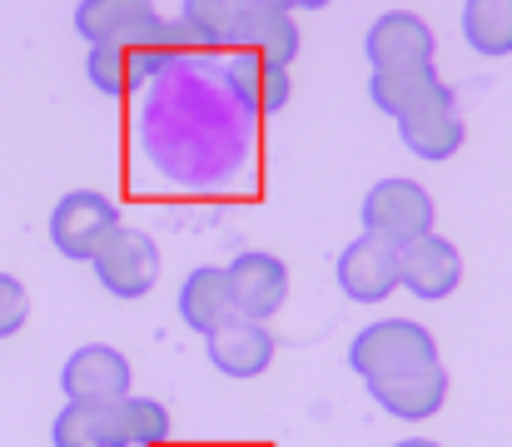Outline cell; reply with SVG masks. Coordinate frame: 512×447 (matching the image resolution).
I'll use <instances>...</instances> for the list:
<instances>
[{
	"label": "cell",
	"instance_id": "26",
	"mask_svg": "<svg viewBox=\"0 0 512 447\" xmlns=\"http://www.w3.org/2000/svg\"><path fill=\"white\" fill-rule=\"evenodd\" d=\"M249 5H274V10H294L289 0H249Z\"/></svg>",
	"mask_w": 512,
	"mask_h": 447
},
{
	"label": "cell",
	"instance_id": "22",
	"mask_svg": "<svg viewBox=\"0 0 512 447\" xmlns=\"http://www.w3.org/2000/svg\"><path fill=\"white\" fill-rule=\"evenodd\" d=\"M50 443L55 447H110V408H85V403H65L50 423Z\"/></svg>",
	"mask_w": 512,
	"mask_h": 447
},
{
	"label": "cell",
	"instance_id": "23",
	"mask_svg": "<svg viewBox=\"0 0 512 447\" xmlns=\"http://www.w3.org/2000/svg\"><path fill=\"white\" fill-rule=\"evenodd\" d=\"M25 318H30V294H25V284L10 279V274H0V338H15V333L25 328Z\"/></svg>",
	"mask_w": 512,
	"mask_h": 447
},
{
	"label": "cell",
	"instance_id": "19",
	"mask_svg": "<svg viewBox=\"0 0 512 447\" xmlns=\"http://www.w3.org/2000/svg\"><path fill=\"white\" fill-rule=\"evenodd\" d=\"M174 423H170V408L155 403V398H120L110 408V447H160L170 443Z\"/></svg>",
	"mask_w": 512,
	"mask_h": 447
},
{
	"label": "cell",
	"instance_id": "3",
	"mask_svg": "<svg viewBox=\"0 0 512 447\" xmlns=\"http://www.w3.org/2000/svg\"><path fill=\"white\" fill-rule=\"evenodd\" d=\"M115 229H120V209L105 194H95V189H70L50 209V244L70 264H90Z\"/></svg>",
	"mask_w": 512,
	"mask_h": 447
},
{
	"label": "cell",
	"instance_id": "6",
	"mask_svg": "<svg viewBox=\"0 0 512 447\" xmlns=\"http://www.w3.org/2000/svg\"><path fill=\"white\" fill-rule=\"evenodd\" d=\"M60 388L65 403H85V408H115L120 398H130V363L120 348L110 343H85L65 358L60 368Z\"/></svg>",
	"mask_w": 512,
	"mask_h": 447
},
{
	"label": "cell",
	"instance_id": "5",
	"mask_svg": "<svg viewBox=\"0 0 512 447\" xmlns=\"http://www.w3.org/2000/svg\"><path fill=\"white\" fill-rule=\"evenodd\" d=\"M224 289H229L234 318L269 323V318L284 308V298H289V264H284L279 254L244 249L239 259H229V269H224Z\"/></svg>",
	"mask_w": 512,
	"mask_h": 447
},
{
	"label": "cell",
	"instance_id": "15",
	"mask_svg": "<svg viewBox=\"0 0 512 447\" xmlns=\"http://www.w3.org/2000/svg\"><path fill=\"white\" fill-rule=\"evenodd\" d=\"M234 45L244 55H259V60H274V65H289L299 55V25H294V10H274V5H249L239 30H234Z\"/></svg>",
	"mask_w": 512,
	"mask_h": 447
},
{
	"label": "cell",
	"instance_id": "24",
	"mask_svg": "<svg viewBox=\"0 0 512 447\" xmlns=\"http://www.w3.org/2000/svg\"><path fill=\"white\" fill-rule=\"evenodd\" d=\"M289 5H294V10H324L329 0H289Z\"/></svg>",
	"mask_w": 512,
	"mask_h": 447
},
{
	"label": "cell",
	"instance_id": "4",
	"mask_svg": "<svg viewBox=\"0 0 512 447\" xmlns=\"http://www.w3.org/2000/svg\"><path fill=\"white\" fill-rule=\"evenodd\" d=\"M100 289L115 298H145L155 284H160V244L145 234V229H115L100 254L90 259Z\"/></svg>",
	"mask_w": 512,
	"mask_h": 447
},
{
	"label": "cell",
	"instance_id": "11",
	"mask_svg": "<svg viewBox=\"0 0 512 447\" xmlns=\"http://www.w3.org/2000/svg\"><path fill=\"white\" fill-rule=\"evenodd\" d=\"M334 279L353 303H383V298L398 289V249L373 239V234H358L334 264Z\"/></svg>",
	"mask_w": 512,
	"mask_h": 447
},
{
	"label": "cell",
	"instance_id": "20",
	"mask_svg": "<svg viewBox=\"0 0 512 447\" xmlns=\"http://www.w3.org/2000/svg\"><path fill=\"white\" fill-rule=\"evenodd\" d=\"M463 35L478 55H512V0H463Z\"/></svg>",
	"mask_w": 512,
	"mask_h": 447
},
{
	"label": "cell",
	"instance_id": "13",
	"mask_svg": "<svg viewBox=\"0 0 512 447\" xmlns=\"http://www.w3.org/2000/svg\"><path fill=\"white\" fill-rule=\"evenodd\" d=\"M204 353L224 378H259L274 363V338H269V323L229 318L204 338Z\"/></svg>",
	"mask_w": 512,
	"mask_h": 447
},
{
	"label": "cell",
	"instance_id": "9",
	"mask_svg": "<svg viewBox=\"0 0 512 447\" xmlns=\"http://www.w3.org/2000/svg\"><path fill=\"white\" fill-rule=\"evenodd\" d=\"M463 284V259L443 234H423L398 249V289H408L423 303H438Z\"/></svg>",
	"mask_w": 512,
	"mask_h": 447
},
{
	"label": "cell",
	"instance_id": "7",
	"mask_svg": "<svg viewBox=\"0 0 512 447\" xmlns=\"http://www.w3.org/2000/svg\"><path fill=\"white\" fill-rule=\"evenodd\" d=\"M368 393L373 403L398 418V423H423L433 413H443L448 403V373L443 363H418V368H398V373H383V378H368Z\"/></svg>",
	"mask_w": 512,
	"mask_h": 447
},
{
	"label": "cell",
	"instance_id": "12",
	"mask_svg": "<svg viewBox=\"0 0 512 447\" xmlns=\"http://www.w3.org/2000/svg\"><path fill=\"white\" fill-rule=\"evenodd\" d=\"M398 140L413 149L418 159H453L463 149V120H458V100L443 85L433 100H423L418 110L398 115Z\"/></svg>",
	"mask_w": 512,
	"mask_h": 447
},
{
	"label": "cell",
	"instance_id": "1",
	"mask_svg": "<svg viewBox=\"0 0 512 447\" xmlns=\"http://www.w3.org/2000/svg\"><path fill=\"white\" fill-rule=\"evenodd\" d=\"M433 219H438L433 194H428L418 179L388 174V179H378V184L363 194V234H373V239H383V244H393V249H403V244L433 234Z\"/></svg>",
	"mask_w": 512,
	"mask_h": 447
},
{
	"label": "cell",
	"instance_id": "14",
	"mask_svg": "<svg viewBox=\"0 0 512 447\" xmlns=\"http://www.w3.org/2000/svg\"><path fill=\"white\" fill-rule=\"evenodd\" d=\"M160 25V10L155 0H80L75 5V30L90 40V45H105V40H140Z\"/></svg>",
	"mask_w": 512,
	"mask_h": 447
},
{
	"label": "cell",
	"instance_id": "2",
	"mask_svg": "<svg viewBox=\"0 0 512 447\" xmlns=\"http://www.w3.org/2000/svg\"><path fill=\"white\" fill-rule=\"evenodd\" d=\"M438 358V343L423 323L413 318H378L368 323L353 343H348V368L368 383V378H383V373H398V368H418V363H433Z\"/></svg>",
	"mask_w": 512,
	"mask_h": 447
},
{
	"label": "cell",
	"instance_id": "10",
	"mask_svg": "<svg viewBox=\"0 0 512 447\" xmlns=\"http://www.w3.org/2000/svg\"><path fill=\"white\" fill-rule=\"evenodd\" d=\"M433 25L413 10H388L368 25L363 35V55L373 70H388V65H433Z\"/></svg>",
	"mask_w": 512,
	"mask_h": 447
},
{
	"label": "cell",
	"instance_id": "21",
	"mask_svg": "<svg viewBox=\"0 0 512 447\" xmlns=\"http://www.w3.org/2000/svg\"><path fill=\"white\" fill-rule=\"evenodd\" d=\"M244 10H249V0H184L179 25L199 45H234V30H239Z\"/></svg>",
	"mask_w": 512,
	"mask_h": 447
},
{
	"label": "cell",
	"instance_id": "25",
	"mask_svg": "<svg viewBox=\"0 0 512 447\" xmlns=\"http://www.w3.org/2000/svg\"><path fill=\"white\" fill-rule=\"evenodd\" d=\"M393 447H438V443H428V438H403V443H393Z\"/></svg>",
	"mask_w": 512,
	"mask_h": 447
},
{
	"label": "cell",
	"instance_id": "16",
	"mask_svg": "<svg viewBox=\"0 0 512 447\" xmlns=\"http://www.w3.org/2000/svg\"><path fill=\"white\" fill-rule=\"evenodd\" d=\"M229 95L249 110V115H274L289 105V65L259 60V55H239L229 65Z\"/></svg>",
	"mask_w": 512,
	"mask_h": 447
},
{
	"label": "cell",
	"instance_id": "18",
	"mask_svg": "<svg viewBox=\"0 0 512 447\" xmlns=\"http://www.w3.org/2000/svg\"><path fill=\"white\" fill-rule=\"evenodd\" d=\"M179 318H184V328H194L199 338H209L219 323L234 318L229 289H224V269H194V274L179 284Z\"/></svg>",
	"mask_w": 512,
	"mask_h": 447
},
{
	"label": "cell",
	"instance_id": "17",
	"mask_svg": "<svg viewBox=\"0 0 512 447\" xmlns=\"http://www.w3.org/2000/svg\"><path fill=\"white\" fill-rule=\"evenodd\" d=\"M438 90H443V80H438L433 65H388V70H373L368 75V100L383 115H393V120L408 115V110H418Z\"/></svg>",
	"mask_w": 512,
	"mask_h": 447
},
{
	"label": "cell",
	"instance_id": "8",
	"mask_svg": "<svg viewBox=\"0 0 512 447\" xmlns=\"http://www.w3.org/2000/svg\"><path fill=\"white\" fill-rule=\"evenodd\" d=\"M165 70V55L155 50L150 35L140 40H105V45H90V60H85V75L100 95H130L140 90L145 80H155Z\"/></svg>",
	"mask_w": 512,
	"mask_h": 447
}]
</instances>
